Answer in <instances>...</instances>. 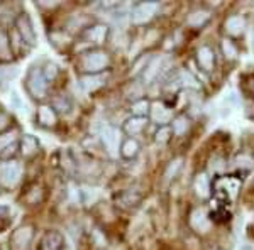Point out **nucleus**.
<instances>
[{
	"label": "nucleus",
	"mask_w": 254,
	"mask_h": 250,
	"mask_svg": "<svg viewBox=\"0 0 254 250\" xmlns=\"http://www.w3.org/2000/svg\"><path fill=\"white\" fill-rule=\"evenodd\" d=\"M161 66H163V58H161V56H151V58L147 59L146 66L142 68V80H144L146 83H151V81H153L154 78L159 75Z\"/></svg>",
	"instance_id": "nucleus-16"
},
{
	"label": "nucleus",
	"mask_w": 254,
	"mask_h": 250,
	"mask_svg": "<svg viewBox=\"0 0 254 250\" xmlns=\"http://www.w3.org/2000/svg\"><path fill=\"white\" fill-rule=\"evenodd\" d=\"M34 239V227L32 225H22L10 235V249L12 250H27Z\"/></svg>",
	"instance_id": "nucleus-6"
},
{
	"label": "nucleus",
	"mask_w": 254,
	"mask_h": 250,
	"mask_svg": "<svg viewBox=\"0 0 254 250\" xmlns=\"http://www.w3.org/2000/svg\"><path fill=\"white\" fill-rule=\"evenodd\" d=\"M107 36H109V27L105 24H93V26H90L83 31V39L92 44H98V46L105 43Z\"/></svg>",
	"instance_id": "nucleus-12"
},
{
	"label": "nucleus",
	"mask_w": 254,
	"mask_h": 250,
	"mask_svg": "<svg viewBox=\"0 0 254 250\" xmlns=\"http://www.w3.org/2000/svg\"><path fill=\"white\" fill-rule=\"evenodd\" d=\"M36 124L43 129H51L58 124V112L53 108V105H39L36 113Z\"/></svg>",
	"instance_id": "nucleus-9"
},
{
	"label": "nucleus",
	"mask_w": 254,
	"mask_h": 250,
	"mask_svg": "<svg viewBox=\"0 0 254 250\" xmlns=\"http://www.w3.org/2000/svg\"><path fill=\"white\" fill-rule=\"evenodd\" d=\"M12 124V118L9 113H5V112H0V134H3V132H7L9 130V127Z\"/></svg>",
	"instance_id": "nucleus-35"
},
{
	"label": "nucleus",
	"mask_w": 254,
	"mask_h": 250,
	"mask_svg": "<svg viewBox=\"0 0 254 250\" xmlns=\"http://www.w3.org/2000/svg\"><path fill=\"white\" fill-rule=\"evenodd\" d=\"M58 73H60V69H58V66H56L55 63H51V61H48V63L44 64V68H43V75H44V78H46V81H53L56 76H58Z\"/></svg>",
	"instance_id": "nucleus-33"
},
{
	"label": "nucleus",
	"mask_w": 254,
	"mask_h": 250,
	"mask_svg": "<svg viewBox=\"0 0 254 250\" xmlns=\"http://www.w3.org/2000/svg\"><path fill=\"white\" fill-rule=\"evenodd\" d=\"M139 150H141V146H139V142L134 137H129V139H126V141H122L119 154H121V157H124V159H127V161H130V159H134L139 154Z\"/></svg>",
	"instance_id": "nucleus-18"
},
{
	"label": "nucleus",
	"mask_w": 254,
	"mask_h": 250,
	"mask_svg": "<svg viewBox=\"0 0 254 250\" xmlns=\"http://www.w3.org/2000/svg\"><path fill=\"white\" fill-rule=\"evenodd\" d=\"M38 250H66V240L60 232H46L41 237Z\"/></svg>",
	"instance_id": "nucleus-8"
},
{
	"label": "nucleus",
	"mask_w": 254,
	"mask_h": 250,
	"mask_svg": "<svg viewBox=\"0 0 254 250\" xmlns=\"http://www.w3.org/2000/svg\"><path fill=\"white\" fill-rule=\"evenodd\" d=\"M182 159H175L173 162L168 166V169H166V179H171V178H175L176 174H178V171L182 169Z\"/></svg>",
	"instance_id": "nucleus-34"
},
{
	"label": "nucleus",
	"mask_w": 254,
	"mask_h": 250,
	"mask_svg": "<svg viewBox=\"0 0 254 250\" xmlns=\"http://www.w3.org/2000/svg\"><path fill=\"white\" fill-rule=\"evenodd\" d=\"M71 100L66 97V95H58L55 98V103H53V108L56 110V112H64L68 113L69 110H71Z\"/></svg>",
	"instance_id": "nucleus-29"
},
{
	"label": "nucleus",
	"mask_w": 254,
	"mask_h": 250,
	"mask_svg": "<svg viewBox=\"0 0 254 250\" xmlns=\"http://www.w3.org/2000/svg\"><path fill=\"white\" fill-rule=\"evenodd\" d=\"M208 20H210V12L205 10V9H198V10H193L190 15H188V17H187V24L190 27L200 29V27L205 26Z\"/></svg>",
	"instance_id": "nucleus-20"
},
{
	"label": "nucleus",
	"mask_w": 254,
	"mask_h": 250,
	"mask_svg": "<svg viewBox=\"0 0 254 250\" xmlns=\"http://www.w3.org/2000/svg\"><path fill=\"white\" fill-rule=\"evenodd\" d=\"M236 166L241 169H253L254 167V159L249 154H241L236 157Z\"/></svg>",
	"instance_id": "nucleus-32"
},
{
	"label": "nucleus",
	"mask_w": 254,
	"mask_h": 250,
	"mask_svg": "<svg viewBox=\"0 0 254 250\" xmlns=\"http://www.w3.org/2000/svg\"><path fill=\"white\" fill-rule=\"evenodd\" d=\"M147 125V118H141V117H130L127 118L124 122V132L129 134L130 137H134V135H139L142 132V130L146 129Z\"/></svg>",
	"instance_id": "nucleus-19"
},
{
	"label": "nucleus",
	"mask_w": 254,
	"mask_h": 250,
	"mask_svg": "<svg viewBox=\"0 0 254 250\" xmlns=\"http://www.w3.org/2000/svg\"><path fill=\"white\" fill-rule=\"evenodd\" d=\"M102 144H104L109 155H112V157L119 155V150H121L119 149V144H122L121 142V130H119L117 127L107 125L104 130H102Z\"/></svg>",
	"instance_id": "nucleus-7"
},
{
	"label": "nucleus",
	"mask_w": 254,
	"mask_h": 250,
	"mask_svg": "<svg viewBox=\"0 0 254 250\" xmlns=\"http://www.w3.org/2000/svg\"><path fill=\"white\" fill-rule=\"evenodd\" d=\"M0 250H10V249H9V245H7V244H0Z\"/></svg>",
	"instance_id": "nucleus-38"
},
{
	"label": "nucleus",
	"mask_w": 254,
	"mask_h": 250,
	"mask_svg": "<svg viewBox=\"0 0 254 250\" xmlns=\"http://www.w3.org/2000/svg\"><path fill=\"white\" fill-rule=\"evenodd\" d=\"M39 141L34 137V135H22L19 141V150L20 154L26 159H31L32 155H36L39 152Z\"/></svg>",
	"instance_id": "nucleus-15"
},
{
	"label": "nucleus",
	"mask_w": 254,
	"mask_h": 250,
	"mask_svg": "<svg viewBox=\"0 0 254 250\" xmlns=\"http://www.w3.org/2000/svg\"><path fill=\"white\" fill-rule=\"evenodd\" d=\"M149 115L159 127H165L173 120V113H171V110L168 108L163 101H154V103H151Z\"/></svg>",
	"instance_id": "nucleus-11"
},
{
	"label": "nucleus",
	"mask_w": 254,
	"mask_h": 250,
	"mask_svg": "<svg viewBox=\"0 0 254 250\" xmlns=\"http://www.w3.org/2000/svg\"><path fill=\"white\" fill-rule=\"evenodd\" d=\"M158 10H159L158 2H139L132 7V10H130V22H132L134 26L147 24L156 15Z\"/></svg>",
	"instance_id": "nucleus-5"
},
{
	"label": "nucleus",
	"mask_w": 254,
	"mask_h": 250,
	"mask_svg": "<svg viewBox=\"0 0 254 250\" xmlns=\"http://www.w3.org/2000/svg\"><path fill=\"white\" fill-rule=\"evenodd\" d=\"M190 227L193 228L196 233H207L210 228V220L203 208H195L190 215Z\"/></svg>",
	"instance_id": "nucleus-13"
},
{
	"label": "nucleus",
	"mask_w": 254,
	"mask_h": 250,
	"mask_svg": "<svg viewBox=\"0 0 254 250\" xmlns=\"http://www.w3.org/2000/svg\"><path fill=\"white\" fill-rule=\"evenodd\" d=\"M14 142H17V141H15V130H12V132H5V134L0 135V154H2L9 146L14 144Z\"/></svg>",
	"instance_id": "nucleus-31"
},
{
	"label": "nucleus",
	"mask_w": 254,
	"mask_h": 250,
	"mask_svg": "<svg viewBox=\"0 0 254 250\" xmlns=\"http://www.w3.org/2000/svg\"><path fill=\"white\" fill-rule=\"evenodd\" d=\"M20 176H22V166L17 161L10 159V161L0 164V186L7 188V190L17 186Z\"/></svg>",
	"instance_id": "nucleus-4"
},
{
	"label": "nucleus",
	"mask_w": 254,
	"mask_h": 250,
	"mask_svg": "<svg viewBox=\"0 0 254 250\" xmlns=\"http://www.w3.org/2000/svg\"><path fill=\"white\" fill-rule=\"evenodd\" d=\"M119 201L124 208H136L139 203H141V195L137 193H132V191H127V193H122L119 196Z\"/></svg>",
	"instance_id": "nucleus-27"
},
{
	"label": "nucleus",
	"mask_w": 254,
	"mask_h": 250,
	"mask_svg": "<svg viewBox=\"0 0 254 250\" xmlns=\"http://www.w3.org/2000/svg\"><path fill=\"white\" fill-rule=\"evenodd\" d=\"M19 68L17 66H0V92H5L9 88V83L14 78H17Z\"/></svg>",
	"instance_id": "nucleus-21"
},
{
	"label": "nucleus",
	"mask_w": 254,
	"mask_h": 250,
	"mask_svg": "<svg viewBox=\"0 0 254 250\" xmlns=\"http://www.w3.org/2000/svg\"><path fill=\"white\" fill-rule=\"evenodd\" d=\"M196 63H198V66H200L202 71H205V73L214 71V68H215V52H214V49H212L210 46H207V44L200 46L198 51H196Z\"/></svg>",
	"instance_id": "nucleus-10"
},
{
	"label": "nucleus",
	"mask_w": 254,
	"mask_h": 250,
	"mask_svg": "<svg viewBox=\"0 0 254 250\" xmlns=\"http://www.w3.org/2000/svg\"><path fill=\"white\" fill-rule=\"evenodd\" d=\"M241 250H254V245L253 244H246V245L241 247Z\"/></svg>",
	"instance_id": "nucleus-37"
},
{
	"label": "nucleus",
	"mask_w": 254,
	"mask_h": 250,
	"mask_svg": "<svg viewBox=\"0 0 254 250\" xmlns=\"http://www.w3.org/2000/svg\"><path fill=\"white\" fill-rule=\"evenodd\" d=\"M171 135H173V130H171L170 125H165V127H159L156 130V134H154V141L158 142V144H168L171 139Z\"/></svg>",
	"instance_id": "nucleus-30"
},
{
	"label": "nucleus",
	"mask_w": 254,
	"mask_h": 250,
	"mask_svg": "<svg viewBox=\"0 0 254 250\" xmlns=\"http://www.w3.org/2000/svg\"><path fill=\"white\" fill-rule=\"evenodd\" d=\"M14 31L17 32V36L22 39L24 44H27L29 48L36 46L38 43V34H36L34 24L27 12H20L17 17L14 19Z\"/></svg>",
	"instance_id": "nucleus-3"
},
{
	"label": "nucleus",
	"mask_w": 254,
	"mask_h": 250,
	"mask_svg": "<svg viewBox=\"0 0 254 250\" xmlns=\"http://www.w3.org/2000/svg\"><path fill=\"white\" fill-rule=\"evenodd\" d=\"M12 59V46L9 34L5 31H0V63H9Z\"/></svg>",
	"instance_id": "nucleus-24"
},
{
	"label": "nucleus",
	"mask_w": 254,
	"mask_h": 250,
	"mask_svg": "<svg viewBox=\"0 0 254 250\" xmlns=\"http://www.w3.org/2000/svg\"><path fill=\"white\" fill-rule=\"evenodd\" d=\"M224 27H225V32H227L231 38H239L246 31V19L243 15H231V17H227V20L224 22Z\"/></svg>",
	"instance_id": "nucleus-14"
},
{
	"label": "nucleus",
	"mask_w": 254,
	"mask_h": 250,
	"mask_svg": "<svg viewBox=\"0 0 254 250\" xmlns=\"http://www.w3.org/2000/svg\"><path fill=\"white\" fill-rule=\"evenodd\" d=\"M24 87H26V92L29 93L31 98H34V100H43L48 92V81L43 75V68L32 66L26 75Z\"/></svg>",
	"instance_id": "nucleus-2"
},
{
	"label": "nucleus",
	"mask_w": 254,
	"mask_h": 250,
	"mask_svg": "<svg viewBox=\"0 0 254 250\" xmlns=\"http://www.w3.org/2000/svg\"><path fill=\"white\" fill-rule=\"evenodd\" d=\"M110 66V56L104 49H88L78 59V69L85 75H102Z\"/></svg>",
	"instance_id": "nucleus-1"
},
{
	"label": "nucleus",
	"mask_w": 254,
	"mask_h": 250,
	"mask_svg": "<svg viewBox=\"0 0 254 250\" xmlns=\"http://www.w3.org/2000/svg\"><path fill=\"white\" fill-rule=\"evenodd\" d=\"M149 112H151V103L146 98H139V100H136L130 105V113H132V117L146 118V115H149Z\"/></svg>",
	"instance_id": "nucleus-26"
},
{
	"label": "nucleus",
	"mask_w": 254,
	"mask_h": 250,
	"mask_svg": "<svg viewBox=\"0 0 254 250\" xmlns=\"http://www.w3.org/2000/svg\"><path fill=\"white\" fill-rule=\"evenodd\" d=\"M253 44H254V31H253Z\"/></svg>",
	"instance_id": "nucleus-39"
},
{
	"label": "nucleus",
	"mask_w": 254,
	"mask_h": 250,
	"mask_svg": "<svg viewBox=\"0 0 254 250\" xmlns=\"http://www.w3.org/2000/svg\"><path fill=\"white\" fill-rule=\"evenodd\" d=\"M220 48H222V52L225 56V59L229 61H234L237 56H239V49H237V46L234 43H232L231 39H222V43H220Z\"/></svg>",
	"instance_id": "nucleus-28"
},
{
	"label": "nucleus",
	"mask_w": 254,
	"mask_h": 250,
	"mask_svg": "<svg viewBox=\"0 0 254 250\" xmlns=\"http://www.w3.org/2000/svg\"><path fill=\"white\" fill-rule=\"evenodd\" d=\"M188 129H190V118L187 115H178L171 120V130H173V134L178 135V137H182L183 134H187Z\"/></svg>",
	"instance_id": "nucleus-25"
},
{
	"label": "nucleus",
	"mask_w": 254,
	"mask_h": 250,
	"mask_svg": "<svg viewBox=\"0 0 254 250\" xmlns=\"http://www.w3.org/2000/svg\"><path fill=\"white\" fill-rule=\"evenodd\" d=\"M225 161L222 157H214L210 161V166H212V169H214V173H222V171L225 169Z\"/></svg>",
	"instance_id": "nucleus-36"
},
{
	"label": "nucleus",
	"mask_w": 254,
	"mask_h": 250,
	"mask_svg": "<svg viewBox=\"0 0 254 250\" xmlns=\"http://www.w3.org/2000/svg\"><path fill=\"white\" fill-rule=\"evenodd\" d=\"M14 223V210L9 204H0V233L7 232Z\"/></svg>",
	"instance_id": "nucleus-22"
},
{
	"label": "nucleus",
	"mask_w": 254,
	"mask_h": 250,
	"mask_svg": "<svg viewBox=\"0 0 254 250\" xmlns=\"http://www.w3.org/2000/svg\"><path fill=\"white\" fill-rule=\"evenodd\" d=\"M104 83V75H85L80 78V85L85 92H95Z\"/></svg>",
	"instance_id": "nucleus-23"
},
{
	"label": "nucleus",
	"mask_w": 254,
	"mask_h": 250,
	"mask_svg": "<svg viewBox=\"0 0 254 250\" xmlns=\"http://www.w3.org/2000/svg\"><path fill=\"white\" fill-rule=\"evenodd\" d=\"M193 188L200 200H207L210 196V179H208L207 173H198L195 176Z\"/></svg>",
	"instance_id": "nucleus-17"
}]
</instances>
